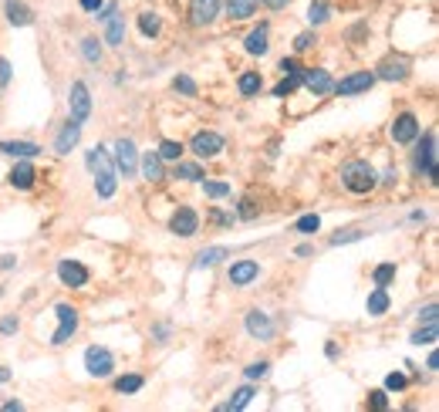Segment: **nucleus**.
I'll return each mask as SVG.
<instances>
[{
  "label": "nucleus",
  "mask_w": 439,
  "mask_h": 412,
  "mask_svg": "<svg viewBox=\"0 0 439 412\" xmlns=\"http://www.w3.org/2000/svg\"><path fill=\"white\" fill-rule=\"evenodd\" d=\"M88 169L95 172V193L102 196V200H108V196H115V169H112V163H108V153H105L102 145H95L88 153Z\"/></svg>",
  "instance_id": "f257e3e1"
},
{
  "label": "nucleus",
  "mask_w": 439,
  "mask_h": 412,
  "mask_svg": "<svg viewBox=\"0 0 439 412\" xmlns=\"http://www.w3.org/2000/svg\"><path fill=\"white\" fill-rule=\"evenodd\" d=\"M341 182H345V190L348 193H372L375 186H378V176H375V169L365 163V159H351V163H345V169H341Z\"/></svg>",
  "instance_id": "f03ea898"
},
{
  "label": "nucleus",
  "mask_w": 439,
  "mask_h": 412,
  "mask_svg": "<svg viewBox=\"0 0 439 412\" xmlns=\"http://www.w3.org/2000/svg\"><path fill=\"white\" fill-rule=\"evenodd\" d=\"M415 166L419 172H426V180L436 182V132H426L423 142H419V153H415Z\"/></svg>",
  "instance_id": "7ed1b4c3"
},
{
  "label": "nucleus",
  "mask_w": 439,
  "mask_h": 412,
  "mask_svg": "<svg viewBox=\"0 0 439 412\" xmlns=\"http://www.w3.org/2000/svg\"><path fill=\"white\" fill-rule=\"evenodd\" d=\"M85 369H88L95 378H108L112 369H115V359H112V351H108V348L91 345L88 351H85Z\"/></svg>",
  "instance_id": "20e7f679"
},
{
  "label": "nucleus",
  "mask_w": 439,
  "mask_h": 412,
  "mask_svg": "<svg viewBox=\"0 0 439 412\" xmlns=\"http://www.w3.org/2000/svg\"><path fill=\"white\" fill-rule=\"evenodd\" d=\"M115 166H118V172H122L125 180L135 176V169H139V153H135V142L132 139H118L115 142Z\"/></svg>",
  "instance_id": "39448f33"
},
{
  "label": "nucleus",
  "mask_w": 439,
  "mask_h": 412,
  "mask_svg": "<svg viewBox=\"0 0 439 412\" xmlns=\"http://www.w3.org/2000/svg\"><path fill=\"white\" fill-rule=\"evenodd\" d=\"M54 314H58V331H54V338H51V345H68V338L75 335L78 331V311L71 308V304H58L54 308Z\"/></svg>",
  "instance_id": "423d86ee"
},
{
  "label": "nucleus",
  "mask_w": 439,
  "mask_h": 412,
  "mask_svg": "<svg viewBox=\"0 0 439 412\" xmlns=\"http://www.w3.org/2000/svg\"><path fill=\"white\" fill-rule=\"evenodd\" d=\"M68 105H71V118L75 122H85L91 115V95L85 81H75L71 85V95H68Z\"/></svg>",
  "instance_id": "0eeeda50"
},
{
  "label": "nucleus",
  "mask_w": 439,
  "mask_h": 412,
  "mask_svg": "<svg viewBox=\"0 0 439 412\" xmlns=\"http://www.w3.org/2000/svg\"><path fill=\"white\" fill-rule=\"evenodd\" d=\"M105 44H112V48H118L122 41H125V17L115 11V4L112 7H105Z\"/></svg>",
  "instance_id": "6e6552de"
},
{
  "label": "nucleus",
  "mask_w": 439,
  "mask_h": 412,
  "mask_svg": "<svg viewBox=\"0 0 439 412\" xmlns=\"http://www.w3.org/2000/svg\"><path fill=\"white\" fill-rule=\"evenodd\" d=\"M392 139L399 142V145H409V142L419 139V118L413 112H402L396 122H392Z\"/></svg>",
  "instance_id": "1a4fd4ad"
},
{
  "label": "nucleus",
  "mask_w": 439,
  "mask_h": 412,
  "mask_svg": "<svg viewBox=\"0 0 439 412\" xmlns=\"http://www.w3.org/2000/svg\"><path fill=\"white\" fill-rule=\"evenodd\" d=\"M169 230L176 233V237H193V233L200 230V217H196V210L180 206V210L172 213V220H169Z\"/></svg>",
  "instance_id": "9d476101"
},
{
  "label": "nucleus",
  "mask_w": 439,
  "mask_h": 412,
  "mask_svg": "<svg viewBox=\"0 0 439 412\" xmlns=\"http://www.w3.org/2000/svg\"><path fill=\"white\" fill-rule=\"evenodd\" d=\"M190 149H193L200 159H213V155L223 153V139H220L217 132H196L193 142H190Z\"/></svg>",
  "instance_id": "9b49d317"
},
{
  "label": "nucleus",
  "mask_w": 439,
  "mask_h": 412,
  "mask_svg": "<svg viewBox=\"0 0 439 412\" xmlns=\"http://www.w3.org/2000/svg\"><path fill=\"white\" fill-rule=\"evenodd\" d=\"M372 85H375V71H355V75L341 78L331 91H338V95H358V91H368Z\"/></svg>",
  "instance_id": "f8f14e48"
},
{
  "label": "nucleus",
  "mask_w": 439,
  "mask_h": 412,
  "mask_svg": "<svg viewBox=\"0 0 439 412\" xmlns=\"http://www.w3.org/2000/svg\"><path fill=\"white\" fill-rule=\"evenodd\" d=\"M301 85H308L314 95H328L335 88V81H331V75L324 68H301Z\"/></svg>",
  "instance_id": "ddd939ff"
},
{
  "label": "nucleus",
  "mask_w": 439,
  "mask_h": 412,
  "mask_svg": "<svg viewBox=\"0 0 439 412\" xmlns=\"http://www.w3.org/2000/svg\"><path fill=\"white\" fill-rule=\"evenodd\" d=\"M247 331L257 338V341H271L274 338L271 314H264V311H247Z\"/></svg>",
  "instance_id": "4468645a"
},
{
  "label": "nucleus",
  "mask_w": 439,
  "mask_h": 412,
  "mask_svg": "<svg viewBox=\"0 0 439 412\" xmlns=\"http://www.w3.org/2000/svg\"><path fill=\"white\" fill-rule=\"evenodd\" d=\"M257 260H233L230 264V284L233 287H247V284H254L257 281Z\"/></svg>",
  "instance_id": "2eb2a0df"
},
{
  "label": "nucleus",
  "mask_w": 439,
  "mask_h": 412,
  "mask_svg": "<svg viewBox=\"0 0 439 412\" xmlns=\"http://www.w3.org/2000/svg\"><path fill=\"white\" fill-rule=\"evenodd\" d=\"M220 4H223V0H193V7H190V21H193L196 27L217 21V17H220Z\"/></svg>",
  "instance_id": "dca6fc26"
},
{
  "label": "nucleus",
  "mask_w": 439,
  "mask_h": 412,
  "mask_svg": "<svg viewBox=\"0 0 439 412\" xmlns=\"http://www.w3.org/2000/svg\"><path fill=\"white\" fill-rule=\"evenodd\" d=\"M58 277H61V284H68V287H85V284H88V271H85L78 260H61V264H58Z\"/></svg>",
  "instance_id": "f3484780"
},
{
  "label": "nucleus",
  "mask_w": 439,
  "mask_h": 412,
  "mask_svg": "<svg viewBox=\"0 0 439 412\" xmlns=\"http://www.w3.org/2000/svg\"><path fill=\"white\" fill-rule=\"evenodd\" d=\"M375 78H382V81H402V78H409V61L406 58H386L382 65L375 68Z\"/></svg>",
  "instance_id": "a211bd4d"
},
{
  "label": "nucleus",
  "mask_w": 439,
  "mask_h": 412,
  "mask_svg": "<svg viewBox=\"0 0 439 412\" xmlns=\"http://www.w3.org/2000/svg\"><path fill=\"white\" fill-rule=\"evenodd\" d=\"M78 139H81V122H75V118H71L65 129H61V135L54 139V153H58V155H68L78 145Z\"/></svg>",
  "instance_id": "6ab92c4d"
},
{
  "label": "nucleus",
  "mask_w": 439,
  "mask_h": 412,
  "mask_svg": "<svg viewBox=\"0 0 439 412\" xmlns=\"http://www.w3.org/2000/svg\"><path fill=\"white\" fill-rule=\"evenodd\" d=\"M4 11H7V21H11L14 27L34 24V14H31V7H27V4H21V0H7V4H4Z\"/></svg>",
  "instance_id": "aec40b11"
},
{
  "label": "nucleus",
  "mask_w": 439,
  "mask_h": 412,
  "mask_svg": "<svg viewBox=\"0 0 439 412\" xmlns=\"http://www.w3.org/2000/svg\"><path fill=\"white\" fill-rule=\"evenodd\" d=\"M244 48H247V54H254V58H257V54H267V48H271V44H267V24H260L257 31H250L244 41Z\"/></svg>",
  "instance_id": "412c9836"
},
{
  "label": "nucleus",
  "mask_w": 439,
  "mask_h": 412,
  "mask_svg": "<svg viewBox=\"0 0 439 412\" xmlns=\"http://www.w3.org/2000/svg\"><path fill=\"white\" fill-rule=\"evenodd\" d=\"M11 186L14 190H31L34 186V166L31 163H17L11 172Z\"/></svg>",
  "instance_id": "4be33fe9"
},
{
  "label": "nucleus",
  "mask_w": 439,
  "mask_h": 412,
  "mask_svg": "<svg viewBox=\"0 0 439 412\" xmlns=\"http://www.w3.org/2000/svg\"><path fill=\"white\" fill-rule=\"evenodd\" d=\"M0 153L4 155H21V159H31V155L41 153V145H34V142H0Z\"/></svg>",
  "instance_id": "5701e85b"
},
{
  "label": "nucleus",
  "mask_w": 439,
  "mask_h": 412,
  "mask_svg": "<svg viewBox=\"0 0 439 412\" xmlns=\"http://www.w3.org/2000/svg\"><path fill=\"white\" fill-rule=\"evenodd\" d=\"M227 257H230L227 247H207V250L196 254V267H217L220 260H227Z\"/></svg>",
  "instance_id": "b1692460"
},
{
  "label": "nucleus",
  "mask_w": 439,
  "mask_h": 412,
  "mask_svg": "<svg viewBox=\"0 0 439 412\" xmlns=\"http://www.w3.org/2000/svg\"><path fill=\"white\" fill-rule=\"evenodd\" d=\"M257 7H260V0H227V11H230L233 21H247V17H254Z\"/></svg>",
  "instance_id": "393cba45"
},
{
  "label": "nucleus",
  "mask_w": 439,
  "mask_h": 412,
  "mask_svg": "<svg viewBox=\"0 0 439 412\" xmlns=\"http://www.w3.org/2000/svg\"><path fill=\"white\" fill-rule=\"evenodd\" d=\"M143 172L149 182H159L162 180V159H159V153H145L143 155Z\"/></svg>",
  "instance_id": "a878e982"
},
{
  "label": "nucleus",
  "mask_w": 439,
  "mask_h": 412,
  "mask_svg": "<svg viewBox=\"0 0 439 412\" xmlns=\"http://www.w3.org/2000/svg\"><path fill=\"white\" fill-rule=\"evenodd\" d=\"M388 311V291L386 287H375L372 294H368V314L378 318V314H386Z\"/></svg>",
  "instance_id": "bb28decb"
},
{
  "label": "nucleus",
  "mask_w": 439,
  "mask_h": 412,
  "mask_svg": "<svg viewBox=\"0 0 439 412\" xmlns=\"http://www.w3.org/2000/svg\"><path fill=\"white\" fill-rule=\"evenodd\" d=\"M328 17H331L328 0H311V7H308V21H311V24H324Z\"/></svg>",
  "instance_id": "cd10ccee"
},
{
  "label": "nucleus",
  "mask_w": 439,
  "mask_h": 412,
  "mask_svg": "<svg viewBox=\"0 0 439 412\" xmlns=\"http://www.w3.org/2000/svg\"><path fill=\"white\" fill-rule=\"evenodd\" d=\"M237 88H240V95H257L260 91V75L257 71H244L240 81H237Z\"/></svg>",
  "instance_id": "c85d7f7f"
},
{
  "label": "nucleus",
  "mask_w": 439,
  "mask_h": 412,
  "mask_svg": "<svg viewBox=\"0 0 439 412\" xmlns=\"http://www.w3.org/2000/svg\"><path fill=\"white\" fill-rule=\"evenodd\" d=\"M172 180H203V169L196 166V163H180V166L172 169Z\"/></svg>",
  "instance_id": "c756f323"
},
{
  "label": "nucleus",
  "mask_w": 439,
  "mask_h": 412,
  "mask_svg": "<svg viewBox=\"0 0 439 412\" xmlns=\"http://www.w3.org/2000/svg\"><path fill=\"white\" fill-rule=\"evenodd\" d=\"M180 155H182V145H180V142H172V139H162V142H159V159H166V163H180Z\"/></svg>",
  "instance_id": "7c9ffc66"
},
{
  "label": "nucleus",
  "mask_w": 439,
  "mask_h": 412,
  "mask_svg": "<svg viewBox=\"0 0 439 412\" xmlns=\"http://www.w3.org/2000/svg\"><path fill=\"white\" fill-rule=\"evenodd\" d=\"M159 27H162V21H159V17H155V14H139V31H143L145 38H155V34H159Z\"/></svg>",
  "instance_id": "2f4dec72"
},
{
  "label": "nucleus",
  "mask_w": 439,
  "mask_h": 412,
  "mask_svg": "<svg viewBox=\"0 0 439 412\" xmlns=\"http://www.w3.org/2000/svg\"><path fill=\"white\" fill-rule=\"evenodd\" d=\"M250 399H254V388L244 386V388H237V392H233V399L227 402L223 409H247V406H250Z\"/></svg>",
  "instance_id": "473e14b6"
},
{
  "label": "nucleus",
  "mask_w": 439,
  "mask_h": 412,
  "mask_svg": "<svg viewBox=\"0 0 439 412\" xmlns=\"http://www.w3.org/2000/svg\"><path fill=\"white\" fill-rule=\"evenodd\" d=\"M81 54H85V61L98 65V61H102V44H98L95 38H85L81 41Z\"/></svg>",
  "instance_id": "72a5a7b5"
},
{
  "label": "nucleus",
  "mask_w": 439,
  "mask_h": 412,
  "mask_svg": "<svg viewBox=\"0 0 439 412\" xmlns=\"http://www.w3.org/2000/svg\"><path fill=\"white\" fill-rule=\"evenodd\" d=\"M436 335H439L436 321H426V328H419V331L413 335V345H433V341H436Z\"/></svg>",
  "instance_id": "f704fd0d"
},
{
  "label": "nucleus",
  "mask_w": 439,
  "mask_h": 412,
  "mask_svg": "<svg viewBox=\"0 0 439 412\" xmlns=\"http://www.w3.org/2000/svg\"><path fill=\"white\" fill-rule=\"evenodd\" d=\"M372 277H375V287H388V281L396 277V264H378Z\"/></svg>",
  "instance_id": "c9c22d12"
},
{
  "label": "nucleus",
  "mask_w": 439,
  "mask_h": 412,
  "mask_svg": "<svg viewBox=\"0 0 439 412\" xmlns=\"http://www.w3.org/2000/svg\"><path fill=\"white\" fill-rule=\"evenodd\" d=\"M115 388L122 396H125V392H139V388H143V375H122L115 382Z\"/></svg>",
  "instance_id": "e433bc0d"
},
{
  "label": "nucleus",
  "mask_w": 439,
  "mask_h": 412,
  "mask_svg": "<svg viewBox=\"0 0 439 412\" xmlns=\"http://www.w3.org/2000/svg\"><path fill=\"white\" fill-rule=\"evenodd\" d=\"M297 85H301V75H287L284 81H281V85L274 88V98H287V95H291Z\"/></svg>",
  "instance_id": "4c0bfd02"
},
{
  "label": "nucleus",
  "mask_w": 439,
  "mask_h": 412,
  "mask_svg": "<svg viewBox=\"0 0 439 412\" xmlns=\"http://www.w3.org/2000/svg\"><path fill=\"white\" fill-rule=\"evenodd\" d=\"M314 44H318L314 31H304V34H297V38H294V51H297V54H301V51H311Z\"/></svg>",
  "instance_id": "58836bf2"
},
{
  "label": "nucleus",
  "mask_w": 439,
  "mask_h": 412,
  "mask_svg": "<svg viewBox=\"0 0 439 412\" xmlns=\"http://www.w3.org/2000/svg\"><path fill=\"white\" fill-rule=\"evenodd\" d=\"M318 227H321V220L314 217V213H308V217H301V220H297V227H294V230H297V233H318Z\"/></svg>",
  "instance_id": "ea45409f"
},
{
  "label": "nucleus",
  "mask_w": 439,
  "mask_h": 412,
  "mask_svg": "<svg viewBox=\"0 0 439 412\" xmlns=\"http://www.w3.org/2000/svg\"><path fill=\"white\" fill-rule=\"evenodd\" d=\"M172 88H176V91H182V95H190V98H193V95H196V85H193V78H190V75H176V81H172Z\"/></svg>",
  "instance_id": "a19ab883"
},
{
  "label": "nucleus",
  "mask_w": 439,
  "mask_h": 412,
  "mask_svg": "<svg viewBox=\"0 0 439 412\" xmlns=\"http://www.w3.org/2000/svg\"><path fill=\"white\" fill-rule=\"evenodd\" d=\"M362 237H365L362 230H345V233H335V237H331V244L341 247V244H351V240H362Z\"/></svg>",
  "instance_id": "79ce46f5"
},
{
  "label": "nucleus",
  "mask_w": 439,
  "mask_h": 412,
  "mask_svg": "<svg viewBox=\"0 0 439 412\" xmlns=\"http://www.w3.org/2000/svg\"><path fill=\"white\" fill-rule=\"evenodd\" d=\"M207 196H210V200L230 196V186H227V182H207Z\"/></svg>",
  "instance_id": "37998d69"
},
{
  "label": "nucleus",
  "mask_w": 439,
  "mask_h": 412,
  "mask_svg": "<svg viewBox=\"0 0 439 412\" xmlns=\"http://www.w3.org/2000/svg\"><path fill=\"white\" fill-rule=\"evenodd\" d=\"M267 369H271L267 361H254V365H247V378H250V382H254V378H264Z\"/></svg>",
  "instance_id": "c03bdc74"
},
{
  "label": "nucleus",
  "mask_w": 439,
  "mask_h": 412,
  "mask_svg": "<svg viewBox=\"0 0 439 412\" xmlns=\"http://www.w3.org/2000/svg\"><path fill=\"white\" fill-rule=\"evenodd\" d=\"M406 382H409V378H406L402 372H392L386 378V388H392V392H402V388H406Z\"/></svg>",
  "instance_id": "a18cd8bd"
},
{
  "label": "nucleus",
  "mask_w": 439,
  "mask_h": 412,
  "mask_svg": "<svg viewBox=\"0 0 439 412\" xmlns=\"http://www.w3.org/2000/svg\"><path fill=\"white\" fill-rule=\"evenodd\" d=\"M240 217H244V220H254V217H257V206L250 203V200H244V203H240Z\"/></svg>",
  "instance_id": "49530a36"
},
{
  "label": "nucleus",
  "mask_w": 439,
  "mask_h": 412,
  "mask_svg": "<svg viewBox=\"0 0 439 412\" xmlns=\"http://www.w3.org/2000/svg\"><path fill=\"white\" fill-rule=\"evenodd\" d=\"M281 71H284V75H301V68H297L294 58H284V61H281Z\"/></svg>",
  "instance_id": "de8ad7c7"
},
{
  "label": "nucleus",
  "mask_w": 439,
  "mask_h": 412,
  "mask_svg": "<svg viewBox=\"0 0 439 412\" xmlns=\"http://www.w3.org/2000/svg\"><path fill=\"white\" fill-rule=\"evenodd\" d=\"M372 406H375V409H386V406H388L386 392H372Z\"/></svg>",
  "instance_id": "09e8293b"
},
{
  "label": "nucleus",
  "mask_w": 439,
  "mask_h": 412,
  "mask_svg": "<svg viewBox=\"0 0 439 412\" xmlns=\"http://www.w3.org/2000/svg\"><path fill=\"white\" fill-rule=\"evenodd\" d=\"M7 81H11V65L0 58V85H7Z\"/></svg>",
  "instance_id": "8fccbe9b"
},
{
  "label": "nucleus",
  "mask_w": 439,
  "mask_h": 412,
  "mask_svg": "<svg viewBox=\"0 0 439 412\" xmlns=\"http://www.w3.org/2000/svg\"><path fill=\"white\" fill-rule=\"evenodd\" d=\"M0 331H4V335L17 331V321H14V318H4V321H0Z\"/></svg>",
  "instance_id": "3c124183"
},
{
  "label": "nucleus",
  "mask_w": 439,
  "mask_h": 412,
  "mask_svg": "<svg viewBox=\"0 0 439 412\" xmlns=\"http://www.w3.org/2000/svg\"><path fill=\"white\" fill-rule=\"evenodd\" d=\"M436 311H439L436 304H429V308L423 311V314H419V318H423V321H436Z\"/></svg>",
  "instance_id": "603ef678"
},
{
  "label": "nucleus",
  "mask_w": 439,
  "mask_h": 412,
  "mask_svg": "<svg viewBox=\"0 0 439 412\" xmlns=\"http://www.w3.org/2000/svg\"><path fill=\"white\" fill-rule=\"evenodd\" d=\"M81 7H85V11H102V0H81Z\"/></svg>",
  "instance_id": "864d4df0"
},
{
  "label": "nucleus",
  "mask_w": 439,
  "mask_h": 412,
  "mask_svg": "<svg viewBox=\"0 0 439 412\" xmlns=\"http://www.w3.org/2000/svg\"><path fill=\"white\" fill-rule=\"evenodd\" d=\"M4 409H7V412H21V409H24V402L11 399V402H4Z\"/></svg>",
  "instance_id": "5fc2aeb1"
},
{
  "label": "nucleus",
  "mask_w": 439,
  "mask_h": 412,
  "mask_svg": "<svg viewBox=\"0 0 439 412\" xmlns=\"http://www.w3.org/2000/svg\"><path fill=\"white\" fill-rule=\"evenodd\" d=\"M260 4H267V7H271V11H281V7H284L287 0H260Z\"/></svg>",
  "instance_id": "6e6d98bb"
},
{
  "label": "nucleus",
  "mask_w": 439,
  "mask_h": 412,
  "mask_svg": "<svg viewBox=\"0 0 439 412\" xmlns=\"http://www.w3.org/2000/svg\"><path fill=\"white\" fill-rule=\"evenodd\" d=\"M311 254H314V250H311L308 244H301V247H297V257H311Z\"/></svg>",
  "instance_id": "4d7b16f0"
},
{
  "label": "nucleus",
  "mask_w": 439,
  "mask_h": 412,
  "mask_svg": "<svg viewBox=\"0 0 439 412\" xmlns=\"http://www.w3.org/2000/svg\"><path fill=\"white\" fill-rule=\"evenodd\" d=\"M0 382H11V369H0Z\"/></svg>",
  "instance_id": "13d9d810"
}]
</instances>
